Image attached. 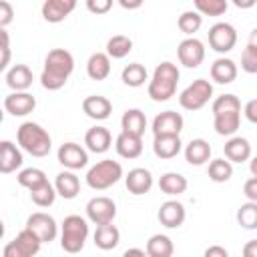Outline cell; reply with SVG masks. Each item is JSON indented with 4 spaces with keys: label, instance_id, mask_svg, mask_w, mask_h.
Returning <instances> with one entry per match:
<instances>
[{
    "label": "cell",
    "instance_id": "cell-1",
    "mask_svg": "<svg viewBox=\"0 0 257 257\" xmlns=\"http://www.w3.org/2000/svg\"><path fill=\"white\" fill-rule=\"evenodd\" d=\"M74 70V58L64 48H52L44 58V68L40 74V84L46 90H58L66 84Z\"/></svg>",
    "mask_w": 257,
    "mask_h": 257
},
{
    "label": "cell",
    "instance_id": "cell-2",
    "mask_svg": "<svg viewBox=\"0 0 257 257\" xmlns=\"http://www.w3.org/2000/svg\"><path fill=\"white\" fill-rule=\"evenodd\" d=\"M179 76H181V72H179L177 64H173L169 60L157 64V68H155V72L149 80V86H147L149 96L155 102H167L177 92Z\"/></svg>",
    "mask_w": 257,
    "mask_h": 257
},
{
    "label": "cell",
    "instance_id": "cell-3",
    "mask_svg": "<svg viewBox=\"0 0 257 257\" xmlns=\"http://www.w3.org/2000/svg\"><path fill=\"white\" fill-rule=\"evenodd\" d=\"M16 143L22 151H26L32 157H46L52 149V139L48 135V131L44 126H40L38 122L26 120L18 126L16 131Z\"/></svg>",
    "mask_w": 257,
    "mask_h": 257
},
{
    "label": "cell",
    "instance_id": "cell-4",
    "mask_svg": "<svg viewBox=\"0 0 257 257\" xmlns=\"http://www.w3.org/2000/svg\"><path fill=\"white\" fill-rule=\"evenodd\" d=\"M88 239V221L80 215H68L64 217L60 225V247L62 251L74 255L84 249V243Z\"/></svg>",
    "mask_w": 257,
    "mask_h": 257
},
{
    "label": "cell",
    "instance_id": "cell-5",
    "mask_svg": "<svg viewBox=\"0 0 257 257\" xmlns=\"http://www.w3.org/2000/svg\"><path fill=\"white\" fill-rule=\"evenodd\" d=\"M84 179L92 191H104L122 179V165L112 159H102L86 171Z\"/></svg>",
    "mask_w": 257,
    "mask_h": 257
},
{
    "label": "cell",
    "instance_id": "cell-6",
    "mask_svg": "<svg viewBox=\"0 0 257 257\" xmlns=\"http://www.w3.org/2000/svg\"><path fill=\"white\" fill-rule=\"evenodd\" d=\"M213 96V84L205 78L193 80L187 88L181 90L179 94V104L185 110H201Z\"/></svg>",
    "mask_w": 257,
    "mask_h": 257
},
{
    "label": "cell",
    "instance_id": "cell-7",
    "mask_svg": "<svg viewBox=\"0 0 257 257\" xmlns=\"http://www.w3.org/2000/svg\"><path fill=\"white\" fill-rule=\"evenodd\" d=\"M40 239L32 231L22 229L12 241L4 245L2 257H34L40 251Z\"/></svg>",
    "mask_w": 257,
    "mask_h": 257
},
{
    "label": "cell",
    "instance_id": "cell-8",
    "mask_svg": "<svg viewBox=\"0 0 257 257\" xmlns=\"http://www.w3.org/2000/svg\"><path fill=\"white\" fill-rule=\"evenodd\" d=\"M207 38H209V46L215 52L225 54V52H231L235 48V44H237V30L229 22H217V24H213L209 28Z\"/></svg>",
    "mask_w": 257,
    "mask_h": 257
},
{
    "label": "cell",
    "instance_id": "cell-9",
    "mask_svg": "<svg viewBox=\"0 0 257 257\" xmlns=\"http://www.w3.org/2000/svg\"><path fill=\"white\" fill-rule=\"evenodd\" d=\"M84 209H86V219L90 223H94L96 227L98 225H108L116 217V205L108 197H92L86 203Z\"/></svg>",
    "mask_w": 257,
    "mask_h": 257
},
{
    "label": "cell",
    "instance_id": "cell-10",
    "mask_svg": "<svg viewBox=\"0 0 257 257\" xmlns=\"http://www.w3.org/2000/svg\"><path fill=\"white\" fill-rule=\"evenodd\" d=\"M24 229L32 231V233L40 239V243H50V241H54L56 235H58V225H56L54 217L48 215V213H42V211L32 213V215L26 219V227H24Z\"/></svg>",
    "mask_w": 257,
    "mask_h": 257
},
{
    "label": "cell",
    "instance_id": "cell-11",
    "mask_svg": "<svg viewBox=\"0 0 257 257\" xmlns=\"http://www.w3.org/2000/svg\"><path fill=\"white\" fill-rule=\"evenodd\" d=\"M58 163L66 171H78L88 165V151L78 143H64L58 147Z\"/></svg>",
    "mask_w": 257,
    "mask_h": 257
},
{
    "label": "cell",
    "instance_id": "cell-12",
    "mask_svg": "<svg viewBox=\"0 0 257 257\" xmlns=\"http://www.w3.org/2000/svg\"><path fill=\"white\" fill-rule=\"evenodd\" d=\"M177 56H179V62L185 68H197L205 60V44L195 36L185 38L177 46Z\"/></svg>",
    "mask_w": 257,
    "mask_h": 257
},
{
    "label": "cell",
    "instance_id": "cell-13",
    "mask_svg": "<svg viewBox=\"0 0 257 257\" xmlns=\"http://www.w3.org/2000/svg\"><path fill=\"white\" fill-rule=\"evenodd\" d=\"M183 116L175 110H163L153 118V135L155 137H181L183 131Z\"/></svg>",
    "mask_w": 257,
    "mask_h": 257
},
{
    "label": "cell",
    "instance_id": "cell-14",
    "mask_svg": "<svg viewBox=\"0 0 257 257\" xmlns=\"http://www.w3.org/2000/svg\"><path fill=\"white\" fill-rule=\"evenodd\" d=\"M185 217H187V211H185V205L171 199V201H165L161 207H159V213H157V219L163 227L167 229H177L185 223Z\"/></svg>",
    "mask_w": 257,
    "mask_h": 257
},
{
    "label": "cell",
    "instance_id": "cell-15",
    "mask_svg": "<svg viewBox=\"0 0 257 257\" xmlns=\"http://www.w3.org/2000/svg\"><path fill=\"white\" fill-rule=\"evenodd\" d=\"M153 175H151V171L149 169H145V167H135V169H131L128 173H126V177H124V185H126V191L131 193V195H137V197H141V195H147L151 189H153Z\"/></svg>",
    "mask_w": 257,
    "mask_h": 257
},
{
    "label": "cell",
    "instance_id": "cell-16",
    "mask_svg": "<svg viewBox=\"0 0 257 257\" xmlns=\"http://www.w3.org/2000/svg\"><path fill=\"white\" fill-rule=\"evenodd\" d=\"M36 108V98L30 92H10L4 96V110L12 116H26Z\"/></svg>",
    "mask_w": 257,
    "mask_h": 257
},
{
    "label": "cell",
    "instance_id": "cell-17",
    "mask_svg": "<svg viewBox=\"0 0 257 257\" xmlns=\"http://www.w3.org/2000/svg\"><path fill=\"white\" fill-rule=\"evenodd\" d=\"M4 80H6L8 88H12L14 92H28V88L32 86L34 74L26 64H14L12 68L6 70Z\"/></svg>",
    "mask_w": 257,
    "mask_h": 257
},
{
    "label": "cell",
    "instance_id": "cell-18",
    "mask_svg": "<svg viewBox=\"0 0 257 257\" xmlns=\"http://www.w3.org/2000/svg\"><path fill=\"white\" fill-rule=\"evenodd\" d=\"M82 112L92 120H104L112 112V102L102 94H90L82 100Z\"/></svg>",
    "mask_w": 257,
    "mask_h": 257
},
{
    "label": "cell",
    "instance_id": "cell-19",
    "mask_svg": "<svg viewBox=\"0 0 257 257\" xmlns=\"http://www.w3.org/2000/svg\"><path fill=\"white\" fill-rule=\"evenodd\" d=\"M84 145H86V151L102 155V153H106L110 149L112 135H110V131L106 126H92L84 135Z\"/></svg>",
    "mask_w": 257,
    "mask_h": 257
},
{
    "label": "cell",
    "instance_id": "cell-20",
    "mask_svg": "<svg viewBox=\"0 0 257 257\" xmlns=\"http://www.w3.org/2000/svg\"><path fill=\"white\" fill-rule=\"evenodd\" d=\"M22 163H24L22 151L12 141H2L0 143V173L2 175L14 173L16 169L22 167Z\"/></svg>",
    "mask_w": 257,
    "mask_h": 257
},
{
    "label": "cell",
    "instance_id": "cell-21",
    "mask_svg": "<svg viewBox=\"0 0 257 257\" xmlns=\"http://www.w3.org/2000/svg\"><path fill=\"white\" fill-rule=\"evenodd\" d=\"M76 8L74 0H46L42 4V18L50 24L62 22L72 10Z\"/></svg>",
    "mask_w": 257,
    "mask_h": 257
},
{
    "label": "cell",
    "instance_id": "cell-22",
    "mask_svg": "<svg viewBox=\"0 0 257 257\" xmlns=\"http://www.w3.org/2000/svg\"><path fill=\"white\" fill-rule=\"evenodd\" d=\"M120 133H126V135H133V137H141L145 135V128H147V116L141 108H126L120 116Z\"/></svg>",
    "mask_w": 257,
    "mask_h": 257
},
{
    "label": "cell",
    "instance_id": "cell-23",
    "mask_svg": "<svg viewBox=\"0 0 257 257\" xmlns=\"http://www.w3.org/2000/svg\"><path fill=\"white\" fill-rule=\"evenodd\" d=\"M183 153H185V161L193 167H201L211 161V145L205 139H193L191 143L185 145Z\"/></svg>",
    "mask_w": 257,
    "mask_h": 257
},
{
    "label": "cell",
    "instance_id": "cell-24",
    "mask_svg": "<svg viewBox=\"0 0 257 257\" xmlns=\"http://www.w3.org/2000/svg\"><path fill=\"white\" fill-rule=\"evenodd\" d=\"M225 159L229 163H245L251 161V145L245 137H231L223 147Z\"/></svg>",
    "mask_w": 257,
    "mask_h": 257
},
{
    "label": "cell",
    "instance_id": "cell-25",
    "mask_svg": "<svg viewBox=\"0 0 257 257\" xmlns=\"http://www.w3.org/2000/svg\"><path fill=\"white\" fill-rule=\"evenodd\" d=\"M211 80H215L217 84H231L235 78H237V64H235V60H231V58H225V56H221V58H217L213 64H211Z\"/></svg>",
    "mask_w": 257,
    "mask_h": 257
},
{
    "label": "cell",
    "instance_id": "cell-26",
    "mask_svg": "<svg viewBox=\"0 0 257 257\" xmlns=\"http://www.w3.org/2000/svg\"><path fill=\"white\" fill-rule=\"evenodd\" d=\"M54 189L62 199H74L80 193V179L74 171H60L54 179Z\"/></svg>",
    "mask_w": 257,
    "mask_h": 257
},
{
    "label": "cell",
    "instance_id": "cell-27",
    "mask_svg": "<svg viewBox=\"0 0 257 257\" xmlns=\"http://www.w3.org/2000/svg\"><path fill=\"white\" fill-rule=\"evenodd\" d=\"M114 149H116L118 157H122V159H139L143 153V139L120 133L114 139Z\"/></svg>",
    "mask_w": 257,
    "mask_h": 257
},
{
    "label": "cell",
    "instance_id": "cell-28",
    "mask_svg": "<svg viewBox=\"0 0 257 257\" xmlns=\"http://www.w3.org/2000/svg\"><path fill=\"white\" fill-rule=\"evenodd\" d=\"M86 74L92 80H104L110 74V56L106 52H94L86 60Z\"/></svg>",
    "mask_w": 257,
    "mask_h": 257
},
{
    "label": "cell",
    "instance_id": "cell-29",
    "mask_svg": "<svg viewBox=\"0 0 257 257\" xmlns=\"http://www.w3.org/2000/svg\"><path fill=\"white\" fill-rule=\"evenodd\" d=\"M183 151V143L181 137H155L153 141V153L159 159H175L179 153Z\"/></svg>",
    "mask_w": 257,
    "mask_h": 257
},
{
    "label": "cell",
    "instance_id": "cell-30",
    "mask_svg": "<svg viewBox=\"0 0 257 257\" xmlns=\"http://www.w3.org/2000/svg\"><path fill=\"white\" fill-rule=\"evenodd\" d=\"M92 239H94V245H96L98 249L110 251V249H114V247L120 243V231H118L116 225H112V223H108V225H98L96 231H94V235H92Z\"/></svg>",
    "mask_w": 257,
    "mask_h": 257
},
{
    "label": "cell",
    "instance_id": "cell-31",
    "mask_svg": "<svg viewBox=\"0 0 257 257\" xmlns=\"http://www.w3.org/2000/svg\"><path fill=\"white\" fill-rule=\"evenodd\" d=\"M239 124H241V110L223 112V114L213 116V128L221 137H233L237 133Z\"/></svg>",
    "mask_w": 257,
    "mask_h": 257
},
{
    "label": "cell",
    "instance_id": "cell-32",
    "mask_svg": "<svg viewBox=\"0 0 257 257\" xmlns=\"http://www.w3.org/2000/svg\"><path fill=\"white\" fill-rule=\"evenodd\" d=\"M187 187H189L187 177H183L181 173H173V171H169V173L161 175V179H159V189H161L165 195H169V197L183 195V193L187 191Z\"/></svg>",
    "mask_w": 257,
    "mask_h": 257
},
{
    "label": "cell",
    "instance_id": "cell-33",
    "mask_svg": "<svg viewBox=\"0 0 257 257\" xmlns=\"http://www.w3.org/2000/svg\"><path fill=\"white\" fill-rule=\"evenodd\" d=\"M145 251H147L149 257H173V253H175V245H173L171 237L157 233V235H153V237L147 241Z\"/></svg>",
    "mask_w": 257,
    "mask_h": 257
},
{
    "label": "cell",
    "instance_id": "cell-34",
    "mask_svg": "<svg viewBox=\"0 0 257 257\" xmlns=\"http://www.w3.org/2000/svg\"><path fill=\"white\" fill-rule=\"evenodd\" d=\"M120 80L126 86H131V88H139V86H143L149 80V72H147V68L141 62H131V64H126L122 68Z\"/></svg>",
    "mask_w": 257,
    "mask_h": 257
},
{
    "label": "cell",
    "instance_id": "cell-35",
    "mask_svg": "<svg viewBox=\"0 0 257 257\" xmlns=\"http://www.w3.org/2000/svg\"><path fill=\"white\" fill-rule=\"evenodd\" d=\"M16 181L20 187L28 189V191H34L38 189L40 185H44L48 179H46V173L38 167H28V169H22L18 175H16Z\"/></svg>",
    "mask_w": 257,
    "mask_h": 257
},
{
    "label": "cell",
    "instance_id": "cell-36",
    "mask_svg": "<svg viewBox=\"0 0 257 257\" xmlns=\"http://www.w3.org/2000/svg\"><path fill=\"white\" fill-rule=\"evenodd\" d=\"M131 50H133V40L126 34H114L106 42V54L110 58H116V60L124 58V56H128Z\"/></svg>",
    "mask_w": 257,
    "mask_h": 257
},
{
    "label": "cell",
    "instance_id": "cell-37",
    "mask_svg": "<svg viewBox=\"0 0 257 257\" xmlns=\"http://www.w3.org/2000/svg\"><path fill=\"white\" fill-rule=\"evenodd\" d=\"M177 26L183 34H187V38H193L195 32H199V28L203 26V16L197 12V10H185L179 20H177Z\"/></svg>",
    "mask_w": 257,
    "mask_h": 257
},
{
    "label": "cell",
    "instance_id": "cell-38",
    "mask_svg": "<svg viewBox=\"0 0 257 257\" xmlns=\"http://www.w3.org/2000/svg\"><path fill=\"white\" fill-rule=\"evenodd\" d=\"M207 173L213 183H227L233 177V163H229L227 159H213Z\"/></svg>",
    "mask_w": 257,
    "mask_h": 257
},
{
    "label": "cell",
    "instance_id": "cell-39",
    "mask_svg": "<svg viewBox=\"0 0 257 257\" xmlns=\"http://www.w3.org/2000/svg\"><path fill=\"white\" fill-rule=\"evenodd\" d=\"M237 223L243 229H249V231L257 229V203H253V201L243 203L237 209Z\"/></svg>",
    "mask_w": 257,
    "mask_h": 257
},
{
    "label": "cell",
    "instance_id": "cell-40",
    "mask_svg": "<svg viewBox=\"0 0 257 257\" xmlns=\"http://www.w3.org/2000/svg\"><path fill=\"white\" fill-rule=\"evenodd\" d=\"M56 189H54V185H50L48 181L44 183V185H40L38 189H34V191H30V199H32V203L36 205V207H50L54 201H56Z\"/></svg>",
    "mask_w": 257,
    "mask_h": 257
},
{
    "label": "cell",
    "instance_id": "cell-41",
    "mask_svg": "<svg viewBox=\"0 0 257 257\" xmlns=\"http://www.w3.org/2000/svg\"><path fill=\"white\" fill-rule=\"evenodd\" d=\"M229 8L227 0H195V10L201 16H221Z\"/></svg>",
    "mask_w": 257,
    "mask_h": 257
},
{
    "label": "cell",
    "instance_id": "cell-42",
    "mask_svg": "<svg viewBox=\"0 0 257 257\" xmlns=\"http://www.w3.org/2000/svg\"><path fill=\"white\" fill-rule=\"evenodd\" d=\"M213 116L223 114V112H233V110H241V100L235 94H221L213 100Z\"/></svg>",
    "mask_w": 257,
    "mask_h": 257
},
{
    "label": "cell",
    "instance_id": "cell-43",
    "mask_svg": "<svg viewBox=\"0 0 257 257\" xmlns=\"http://www.w3.org/2000/svg\"><path fill=\"white\" fill-rule=\"evenodd\" d=\"M241 68L247 74H257V48L247 44L241 52Z\"/></svg>",
    "mask_w": 257,
    "mask_h": 257
},
{
    "label": "cell",
    "instance_id": "cell-44",
    "mask_svg": "<svg viewBox=\"0 0 257 257\" xmlns=\"http://www.w3.org/2000/svg\"><path fill=\"white\" fill-rule=\"evenodd\" d=\"M0 36H2V60H0V70H6L8 62H10V42H8V32L6 28H0Z\"/></svg>",
    "mask_w": 257,
    "mask_h": 257
},
{
    "label": "cell",
    "instance_id": "cell-45",
    "mask_svg": "<svg viewBox=\"0 0 257 257\" xmlns=\"http://www.w3.org/2000/svg\"><path fill=\"white\" fill-rule=\"evenodd\" d=\"M86 8L92 14H106L112 8V0H86Z\"/></svg>",
    "mask_w": 257,
    "mask_h": 257
},
{
    "label": "cell",
    "instance_id": "cell-46",
    "mask_svg": "<svg viewBox=\"0 0 257 257\" xmlns=\"http://www.w3.org/2000/svg\"><path fill=\"white\" fill-rule=\"evenodd\" d=\"M12 18H14V8H12V4L6 2V0H2V2H0V28H6V26L12 22Z\"/></svg>",
    "mask_w": 257,
    "mask_h": 257
},
{
    "label": "cell",
    "instance_id": "cell-47",
    "mask_svg": "<svg viewBox=\"0 0 257 257\" xmlns=\"http://www.w3.org/2000/svg\"><path fill=\"white\" fill-rule=\"evenodd\" d=\"M243 195L247 197V201L257 203V177H251V179L245 181V185H243Z\"/></svg>",
    "mask_w": 257,
    "mask_h": 257
},
{
    "label": "cell",
    "instance_id": "cell-48",
    "mask_svg": "<svg viewBox=\"0 0 257 257\" xmlns=\"http://www.w3.org/2000/svg\"><path fill=\"white\" fill-rule=\"evenodd\" d=\"M243 114H245V118H247L249 122L257 124V98H251V100L245 102V106H243Z\"/></svg>",
    "mask_w": 257,
    "mask_h": 257
},
{
    "label": "cell",
    "instance_id": "cell-49",
    "mask_svg": "<svg viewBox=\"0 0 257 257\" xmlns=\"http://www.w3.org/2000/svg\"><path fill=\"white\" fill-rule=\"evenodd\" d=\"M203 257H229V251L221 245H209L203 253Z\"/></svg>",
    "mask_w": 257,
    "mask_h": 257
},
{
    "label": "cell",
    "instance_id": "cell-50",
    "mask_svg": "<svg viewBox=\"0 0 257 257\" xmlns=\"http://www.w3.org/2000/svg\"><path fill=\"white\" fill-rule=\"evenodd\" d=\"M243 257H257V239H251L243 245Z\"/></svg>",
    "mask_w": 257,
    "mask_h": 257
},
{
    "label": "cell",
    "instance_id": "cell-51",
    "mask_svg": "<svg viewBox=\"0 0 257 257\" xmlns=\"http://www.w3.org/2000/svg\"><path fill=\"white\" fill-rule=\"evenodd\" d=\"M122 257H149V255H147V251H143L139 247H131V249H126L122 253Z\"/></svg>",
    "mask_w": 257,
    "mask_h": 257
},
{
    "label": "cell",
    "instance_id": "cell-52",
    "mask_svg": "<svg viewBox=\"0 0 257 257\" xmlns=\"http://www.w3.org/2000/svg\"><path fill=\"white\" fill-rule=\"evenodd\" d=\"M118 4L124 8V10H137V8H141L143 6V2L141 0H135V2H126V0H118Z\"/></svg>",
    "mask_w": 257,
    "mask_h": 257
},
{
    "label": "cell",
    "instance_id": "cell-53",
    "mask_svg": "<svg viewBox=\"0 0 257 257\" xmlns=\"http://www.w3.org/2000/svg\"><path fill=\"white\" fill-rule=\"evenodd\" d=\"M233 4L237 8H251V6H255V0H233Z\"/></svg>",
    "mask_w": 257,
    "mask_h": 257
},
{
    "label": "cell",
    "instance_id": "cell-54",
    "mask_svg": "<svg viewBox=\"0 0 257 257\" xmlns=\"http://www.w3.org/2000/svg\"><path fill=\"white\" fill-rule=\"evenodd\" d=\"M247 44H251L253 48H257V28H253V30L249 32V40H247Z\"/></svg>",
    "mask_w": 257,
    "mask_h": 257
},
{
    "label": "cell",
    "instance_id": "cell-55",
    "mask_svg": "<svg viewBox=\"0 0 257 257\" xmlns=\"http://www.w3.org/2000/svg\"><path fill=\"white\" fill-rule=\"evenodd\" d=\"M249 171H251L253 177H257V155L251 157V161H249Z\"/></svg>",
    "mask_w": 257,
    "mask_h": 257
}]
</instances>
